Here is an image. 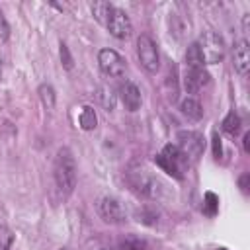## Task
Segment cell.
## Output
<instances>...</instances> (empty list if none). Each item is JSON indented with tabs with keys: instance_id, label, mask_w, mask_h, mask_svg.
<instances>
[{
	"instance_id": "obj_7",
	"label": "cell",
	"mask_w": 250,
	"mask_h": 250,
	"mask_svg": "<svg viewBox=\"0 0 250 250\" xmlns=\"http://www.w3.org/2000/svg\"><path fill=\"white\" fill-rule=\"evenodd\" d=\"M105 27H107V31H109L113 37H117V39H127V37H131V33H133V23H131L129 16H127L123 10H119V8H113L111 16H109L107 21H105Z\"/></svg>"
},
{
	"instance_id": "obj_16",
	"label": "cell",
	"mask_w": 250,
	"mask_h": 250,
	"mask_svg": "<svg viewBox=\"0 0 250 250\" xmlns=\"http://www.w3.org/2000/svg\"><path fill=\"white\" fill-rule=\"evenodd\" d=\"M92 14H94V18L100 21V23H104L105 25V21H107V18L111 16V12H113V4H109V2H94L92 6Z\"/></svg>"
},
{
	"instance_id": "obj_26",
	"label": "cell",
	"mask_w": 250,
	"mask_h": 250,
	"mask_svg": "<svg viewBox=\"0 0 250 250\" xmlns=\"http://www.w3.org/2000/svg\"><path fill=\"white\" fill-rule=\"evenodd\" d=\"M248 180H250V176H248V174H242V176H240V180H238L240 189H242L244 193H248Z\"/></svg>"
},
{
	"instance_id": "obj_29",
	"label": "cell",
	"mask_w": 250,
	"mask_h": 250,
	"mask_svg": "<svg viewBox=\"0 0 250 250\" xmlns=\"http://www.w3.org/2000/svg\"><path fill=\"white\" fill-rule=\"evenodd\" d=\"M61 250H68V248H61Z\"/></svg>"
},
{
	"instance_id": "obj_14",
	"label": "cell",
	"mask_w": 250,
	"mask_h": 250,
	"mask_svg": "<svg viewBox=\"0 0 250 250\" xmlns=\"http://www.w3.org/2000/svg\"><path fill=\"white\" fill-rule=\"evenodd\" d=\"M203 64H205V61H203V55L199 51V45L191 43L186 49V66L188 68H203Z\"/></svg>"
},
{
	"instance_id": "obj_11",
	"label": "cell",
	"mask_w": 250,
	"mask_h": 250,
	"mask_svg": "<svg viewBox=\"0 0 250 250\" xmlns=\"http://www.w3.org/2000/svg\"><path fill=\"white\" fill-rule=\"evenodd\" d=\"M119 98H121L125 109H129V111H137V109L141 107V104H143L141 90H139L133 82H129V80H125V82L119 86Z\"/></svg>"
},
{
	"instance_id": "obj_15",
	"label": "cell",
	"mask_w": 250,
	"mask_h": 250,
	"mask_svg": "<svg viewBox=\"0 0 250 250\" xmlns=\"http://www.w3.org/2000/svg\"><path fill=\"white\" fill-rule=\"evenodd\" d=\"M180 109H182V113H184L186 117H189V119H193V121L201 119V115H203L201 104H199L197 100H193V98H186V100L182 102Z\"/></svg>"
},
{
	"instance_id": "obj_8",
	"label": "cell",
	"mask_w": 250,
	"mask_h": 250,
	"mask_svg": "<svg viewBox=\"0 0 250 250\" xmlns=\"http://www.w3.org/2000/svg\"><path fill=\"white\" fill-rule=\"evenodd\" d=\"M96 207H98V215H100L105 223L119 225V223L125 221V209H123V205H121L115 197L105 195V197H102V199L98 201Z\"/></svg>"
},
{
	"instance_id": "obj_13",
	"label": "cell",
	"mask_w": 250,
	"mask_h": 250,
	"mask_svg": "<svg viewBox=\"0 0 250 250\" xmlns=\"http://www.w3.org/2000/svg\"><path fill=\"white\" fill-rule=\"evenodd\" d=\"M78 123H80V127H82L84 131H92V129H96V125H98V115H96V109H94L92 105H84V107L80 109Z\"/></svg>"
},
{
	"instance_id": "obj_10",
	"label": "cell",
	"mask_w": 250,
	"mask_h": 250,
	"mask_svg": "<svg viewBox=\"0 0 250 250\" xmlns=\"http://www.w3.org/2000/svg\"><path fill=\"white\" fill-rule=\"evenodd\" d=\"M209 82H211V76L205 68H188L184 74V88L188 90V94H197Z\"/></svg>"
},
{
	"instance_id": "obj_3",
	"label": "cell",
	"mask_w": 250,
	"mask_h": 250,
	"mask_svg": "<svg viewBox=\"0 0 250 250\" xmlns=\"http://www.w3.org/2000/svg\"><path fill=\"white\" fill-rule=\"evenodd\" d=\"M195 43L199 45V51L203 55L205 64H213V62L223 61V57H225V41H223V37L219 33L205 31L199 37V41H195Z\"/></svg>"
},
{
	"instance_id": "obj_1",
	"label": "cell",
	"mask_w": 250,
	"mask_h": 250,
	"mask_svg": "<svg viewBox=\"0 0 250 250\" xmlns=\"http://www.w3.org/2000/svg\"><path fill=\"white\" fill-rule=\"evenodd\" d=\"M53 178L62 195H70L76 188V160L70 148L62 146L57 150L55 164H53Z\"/></svg>"
},
{
	"instance_id": "obj_21",
	"label": "cell",
	"mask_w": 250,
	"mask_h": 250,
	"mask_svg": "<svg viewBox=\"0 0 250 250\" xmlns=\"http://www.w3.org/2000/svg\"><path fill=\"white\" fill-rule=\"evenodd\" d=\"M61 61H62V64H64L66 70L72 68V55H70V51H68V47L64 43H61Z\"/></svg>"
},
{
	"instance_id": "obj_18",
	"label": "cell",
	"mask_w": 250,
	"mask_h": 250,
	"mask_svg": "<svg viewBox=\"0 0 250 250\" xmlns=\"http://www.w3.org/2000/svg\"><path fill=\"white\" fill-rule=\"evenodd\" d=\"M119 248L121 250H148V244L146 240L139 236H125L123 240H119Z\"/></svg>"
},
{
	"instance_id": "obj_23",
	"label": "cell",
	"mask_w": 250,
	"mask_h": 250,
	"mask_svg": "<svg viewBox=\"0 0 250 250\" xmlns=\"http://www.w3.org/2000/svg\"><path fill=\"white\" fill-rule=\"evenodd\" d=\"M10 37V25H8V20L4 18L2 10H0V41H6Z\"/></svg>"
},
{
	"instance_id": "obj_12",
	"label": "cell",
	"mask_w": 250,
	"mask_h": 250,
	"mask_svg": "<svg viewBox=\"0 0 250 250\" xmlns=\"http://www.w3.org/2000/svg\"><path fill=\"white\" fill-rule=\"evenodd\" d=\"M232 64H234V70L242 76H246L248 72V66H250V49H248V41L246 39H240L234 43V49H232Z\"/></svg>"
},
{
	"instance_id": "obj_5",
	"label": "cell",
	"mask_w": 250,
	"mask_h": 250,
	"mask_svg": "<svg viewBox=\"0 0 250 250\" xmlns=\"http://www.w3.org/2000/svg\"><path fill=\"white\" fill-rule=\"evenodd\" d=\"M98 64H100V70L105 76H109V78L123 76L125 74V68H127L125 59L117 51H113V49H102L98 53Z\"/></svg>"
},
{
	"instance_id": "obj_4",
	"label": "cell",
	"mask_w": 250,
	"mask_h": 250,
	"mask_svg": "<svg viewBox=\"0 0 250 250\" xmlns=\"http://www.w3.org/2000/svg\"><path fill=\"white\" fill-rule=\"evenodd\" d=\"M137 57H139L141 66H143L146 72L154 74V72L158 70V66H160V57H158V47H156V43L152 41V37H148V35H139V39H137Z\"/></svg>"
},
{
	"instance_id": "obj_9",
	"label": "cell",
	"mask_w": 250,
	"mask_h": 250,
	"mask_svg": "<svg viewBox=\"0 0 250 250\" xmlns=\"http://www.w3.org/2000/svg\"><path fill=\"white\" fill-rule=\"evenodd\" d=\"M129 182H131V186H133L139 193H143V195H146V197H158V195H160L162 184H160L156 178L146 176L145 172H133L131 178H129Z\"/></svg>"
},
{
	"instance_id": "obj_25",
	"label": "cell",
	"mask_w": 250,
	"mask_h": 250,
	"mask_svg": "<svg viewBox=\"0 0 250 250\" xmlns=\"http://www.w3.org/2000/svg\"><path fill=\"white\" fill-rule=\"evenodd\" d=\"M207 207H209V213H215V207H217V197L213 193H207Z\"/></svg>"
},
{
	"instance_id": "obj_27",
	"label": "cell",
	"mask_w": 250,
	"mask_h": 250,
	"mask_svg": "<svg viewBox=\"0 0 250 250\" xmlns=\"http://www.w3.org/2000/svg\"><path fill=\"white\" fill-rule=\"evenodd\" d=\"M242 143H244V152H250V131H246V133H244Z\"/></svg>"
},
{
	"instance_id": "obj_19",
	"label": "cell",
	"mask_w": 250,
	"mask_h": 250,
	"mask_svg": "<svg viewBox=\"0 0 250 250\" xmlns=\"http://www.w3.org/2000/svg\"><path fill=\"white\" fill-rule=\"evenodd\" d=\"M39 98L43 102V105L47 109H53L55 107V102H57V96H55V90L51 84H41L39 86Z\"/></svg>"
},
{
	"instance_id": "obj_24",
	"label": "cell",
	"mask_w": 250,
	"mask_h": 250,
	"mask_svg": "<svg viewBox=\"0 0 250 250\" xmlns=\"http://www.w3.org/2000/svg\"><path fill=\"white\" fill-rule=\"evenodd\" d=\"M213 156L219 160L223 156V146H221V139L217 133H213Z\"/></svg>"
},
{
	"instance_id": "obj_20",
	"label": "cell",
	"mask_w": 250,
	"mask_h": 250,
	"mask_svg": "<svg viewBox=\"0 0 250 250\" xmlns=\"http://www.w3.org/2000/svg\"><path fill=\"white\" fill-rule=\"evenodd\" d=\"M221 125H223V129H225L229 135H232V137H234V135L240 131V117H238V113H236V111H230V113L223 119V123H221Z\"/></svg>"
},
{
	"instance_id": "obj_17",
	"label": "cell",
	"mask_w": 250,
	"mask_h": 250,
	"mask_svg": "<svg viewBox=\"0 0 250 250\" xmlns=\"http://www.w3.org/2000/svg\"><path fill=\"white\" fill-rule=\"evenodd\" d=\"M98 100H100V104H102L107 111H111L113 105H115V94H113V90H111L109 86H100V88H98Z\"/></svg>"
},
{
	"instance_id": "obj_30",
	"label": "cell",
	"mask_w": 250,
	"mask_h": 250,
	"mask_svg": "<svg viewBox=\"0 0 250 250\" xmlns=\"http://www.w3.org/2000/svg\"><path fill=\"white\" fill-rule=\"evenodd\" d=\"M219 250H225V248H219Z\"/></svg>"
},
{
	"instance_id": "obj_22",
	"label": "cell",
	"mask_w": 250,
	"mask_h": 250,
	"mask_svg": "<svg viewBox=\"0 0 250 250\" xmlns=\"http://www.w3.org/2000/svg\"><path fill=\"white\" fill-rule=\"evenodd\" d=\"M12 242V234L6 227H0V250H8Z\"/></svg>"
},
{
	"instance_id": "obj_28",
	"label": "cell",
	"mask_w": 250,
	"mask_h": 250,
	"mask_svg": "<svg viewBox=\"0 0 250 250\" xmlns=\"http://www.w3.org/2000/svg\"><path fill=\"white\" fill-rule=\"evenodd\" d=\"M0 74H2V64H0Z\"/></svg>"
},
{
	"instance_id": "obj_2",
	"label": "cell",
	"mask_w": 250,
	"mask_h": 250,
	"mask_svg": "<svg viewBox=\"0 0 250 250\" xmlns=\"http://www.w3.org/2000/svg\"><path fill=\"white\" fill-rule=\"evenodd\" d=\"M154 162H156L166 174H170V176H174V178H178V180L184 178V170H186V166L189 164V160H188L186 154L178 148V145H166V146L162 148V152L156 154Z\"/></svg>"
},
{
	"instance_id": "obj_6",
	"label": "cell",
	"mask_w": 250,
	"mask_h": 250,
	"mask_svg": "<svg viewBox=\"0 0 250 250\" xmlns=\"http://www.w3.org/2000/svg\"><path fill=\"white\" fill-rule=\"evenodd\" d=\"M178 148L186 154L188 160H197L203 154L205 139H203V135H199L195 131H180L178 133Z\"/></svg>"
}]
</instances>
